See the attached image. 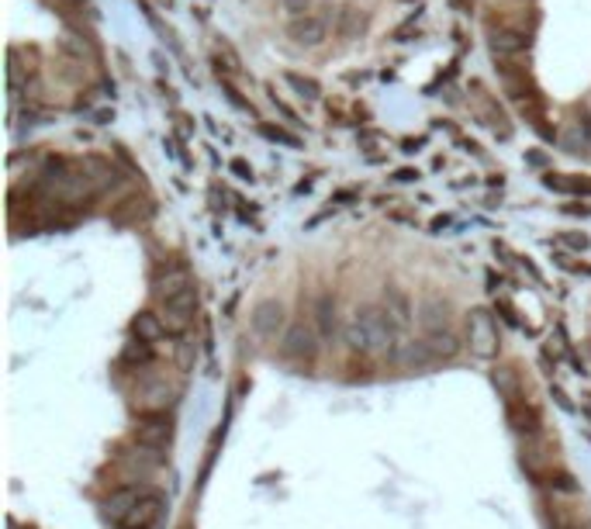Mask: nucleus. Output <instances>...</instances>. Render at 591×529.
Returning <instances> with one entry per match:
<instances>
[{
	"mask_svg": "<svg viewBox=\"0 0 591 529\" xmlns=\"http://www.w3.org/2000/svg\"><path fill=\"white\" fill-rule=\"evenodd\" d=\"M418 146H426V136H418V138H405V153H418Z\"/></svg>",
	"mask_w": 591,
	"mask_h": 529,
	"instance_id": "obj_24",
	"label": "nucleus"
},
{
	"mask_svg": "<svg viewBox=\"0 0 591 529\" xmlns=\"http://www.w3.org/2000/svg\"><path fill=\"white\" fill-rule=\"evenodd\" d=\"M159 515H163V495L145 488V495L135 502V509L128 513L122 529H153L159 523Z\"/></svg>",
	"mask_w": 591,
	"mask_h": 529,
	"instance_id": "obj_10",
	"label": "nucleus"
},
{
	"mask_svg": "<svg viewBox=\"0 0 591 529\" xmlns=\"http://www.w3.org/2000/svg\"><path fill=\"white\" fill-rule=\"evenodd\" d=\"M156 298H159V315L166 322V332L170 336H184L194 325V315H197L194 280L184 270H170L166 277L156 280Z\"/></svg>",
	"mask_w": 591,
	"mask_h": 529,
	"instance_id": "obj_1",
	"label": "nucleus"
},
{
	"mask_svg": "<svg viewBox=\"0 0 591 529\" xmlns=\"http://www.w3.org/2000/svg\"><path fill=\"white\" fill-rule=\"evenodd\" d=\"M232 170H235V173H243L245 180H253V170H249V167H245L243 159H235V163H232Z\"/></svg>",
	"mask_w": 591,
	"mask_h": 529,
	"instance_id": "obj_25",
	"label": "nucleus"
},
{
	"mask_svg": "<svg viewBox=\"0 0 591 529\" xmlns=\"http://www.w3.org/2000/svg\"><path fill=\"white\" fill-rule=\"evenodd\" d=\"M529 46H533V38L529 32H522V28H491L487 35V49H491V59L498 63V66H516L522 63L526 56H529Z\"/></svg>",
	"mask_w": 591,
	"mask_h": 529,
	"instance_id": "obj_3",
	"label": "nucleus"
},
{
	"mask_svg": "<svg viewBox=\"0 0 591 529\" xmlns=\"http://www.w3.org/2000/svg\"><path fill=\"white\" fill-rule=\"evenodd\" d=\"M384 308H387V311H391L401 325L412 319V301H408V298H405L401 290H395V288L387 290V301H384Z\"/></svg>",
	"mask_w": 591,
	"mask_h": 529,
	"instance_id": "obj_17",
	"label": "nucleus"
},
{
	"mask_svg": "<svg viewBox=\"0 0 591 529\" xmlns=\"http://www.w3.org/2000/svg\"><path fill=\"white\" fill-rule=\"evenodd\" d=\"M280 353L287 360H297V363H312L315 353H318V336H315L312 325L297 322L284 332V342H280Z\"/></svg>",
	"mask_w": 591,
	"mask_h": 529,
	"instance_id": "obj_7",
	"label": "nucleus"
},
{
	"mask_svg": "<svg viewBox=\"0 0 591 529\" xmlns=\"http://www.w3.org/2000/svg\"><path fill=\"white\" fill-rule=\"evenodd\" d=\"M470 346H474L477 357H491L498 350V329H495V322L487 319L485 311H477L470 319Z\"/></svg>",
	"mask_w": 591,
	"mask_h": 529,
	"instance_id": "obj_11",
	"label": "nucleus"
},
{
	"mask_svg": "<svg viewBox=\"0 0 591 529\" xmlns=\"http://www.w3.org/2000/svg\"><path fill=\"white\" fill-rule=\"evenodd\" d=\"M11 529H18V526H15V523H11Z\"/></svg>",
	"mask_w": 591,
	"mask_h": 529,
	"instance_id": "obj_26",
	"label": "nucleus"
},
{
	"mask_svg": "<svg viewBox=\"0 0 591 529\" xmlns=\"http://www.w3.org/2000/svg\"><path fill=\"white\" fill-rule=\"evenodd\" d=\"M145 495V488L142 484H125V488H118V492H111V495L101 502V519L105 523H111L115 529L125 526V519H128V513L135 509V502Z\"/></svg>",
	"mask_w": 591,
	"mask_h": 529,
	"instance_id": "obj_6",
	"label": "nucleus"
},
{
	"mask_svg": "<svg viewBox=\"0 0 591 529\" xmlns=\"http://www.w3.org/2000/svg\"><path fill=\"white\" fill-rule=\"evenodd\" d=\"M418 322L426 332H443L446 322H450V308L439 305V301H426V305L418 308Z\"/></svg>",
	"mask_w": 591,
	"mask_h": 529,
	"instance_id": "obj_15",
	"label": "nucleus"
},
{
	"mask_svg": "<svg viewBox=\"0 0 591 529\" xmlns=\"http://www.w3.org/2000/svg\"><path fill=\"white\" fill-rule=\"evenodd\" d=\"M176 402V384H170L166 377H153V381H142L135 388V398L132 405L139 409V415H149V412H170Z\"/></svg>",
	"mask_w": 591,
	"mask_h": 529,
	"instance_id": "obj_5",
	"label": "nucleus"
},
{
	"mask_svg": "<svg viewBox=\"0 0 591 529\" xmlns=\"http://www.w3.org/2000/svg\"><path fill=\"white\" fill-rule=\"evenodd\" d=\"M560 242L571 249H588V236H560Z\"/></svg>",
	"mask_w": 591,
	"mask_h": 529,
	"instance_id": "obj_22",
	"label": "nucleus"
},
{
	"mask_svg": "<svg viewBox=\"0 0 591 529\" xmlns=\"http://www.w3.org/2000/svg\"><path fill=\"white\" fill-rule=\"evenodd\" d=\"M543 184L560 194H591V177H564V173H546Z\"/></svg>",
	"mask_w": 591,
	"mask_h": 529,
	"instance_id": "obj_14",
	"label": "nucleus"
},
{
	"mask_svg": "<svg viewBox=\"0 0 591 529\" xmlns=\"http://www.w3.org/2000/svg\"><path fill=\"white\" fill-rule=\"evenodd\" d=\"M260 132L266 138H274V142H284V146H297V136L284 132V128H274V125H260Z\"/></svg>",
	"mask_w": 591,
	"mask_h": 529,
	"instance_id": "obj_20",
	"label": "nucleus"
},
{
	"mask_svg": "<svg viewBox=\"0 0 591 529\" xmlns=\"http://www.w3.org/2000/svg\"><path fill=\"white\" fill-rule=\"evenodd\" d=\"M574 136H577V142H574L577 149H574V153L591 149V115H588V111H581V115H577V121H574Z\"/></svg>",
	"mask_w": 591,
	"mask_h": 529,
	"instance_id": "obj_19",
	"label": "nucleus"
},
{
	"mask_svg": "<svg viewBox=\"0 0 591 529\" xmlns=\"http://www.w3.org/2000/svg\"><path fill=\"white\" fill-rule=\"evenodd\" d=\"M284 11L291 17H301L312 11V0H284Z\"/></svg>",
	"mask_w": 591,
	"mask_h": 529,
	"instance_id": "obj_21",
	"label": "nucleus"
},
{
	"mask_svg": "<svg viewBox=\"0 0 591 529\" xmlns=\"http://www.w3.org/2000/svg\"><path fill=\"white\" fill-rule=\"evenodd\" d=\"M132 332H135V340H142V342H156L166 336V322H163L159 311H139V315L132 319Z\"/></svg>",
	"mask_w": 591,
	"mask_h": 529,
	"instance_id": "obj_13",
	"label": "nucleus"
},
{
	"mask_svg": "<svg viewBox=\"0 0 591 529\" xmlns=\"http://www.w3.org/2000/svg\"><path fill=\"white\" fill-rule=\"evenodd\" d=\"M315 322H318V332L329 340L336 336V298L332 294H322L318 305H315Z\"/></svg>",
	"mask_w": 591,
	"mask_h": 529,
	"instance_id": "obj_16",
	"label": "nucleus"
},
{
	"mask_svg": "<svg viewBox=\"0 0 591 529\" xmlns=\"http://www.w3.org/2000/svg\"><path fill=\"white\" fill-rule=\"evenodd\" d=\"M395 180H398V184H412V180H418V170H398L395 173Z\"/></svg>",
	"mask_w": 591,
	"mask_h": 529,
	"instance_id": "obj_23",
	"label": "nucleus"
},
{
	"mask_svg": "<svg viewBox=\"0 0 591 529\" xmlns=\"http://www.w3.org/2000/svg\"><path fill=\"white\" fill-rule=\"evenodd\" d=\"M132 440L142 450H153V453H163L166 446L174 443V419L170 412H149V415H139V422L132 429Z\"/></svg>",
	"mask_w": 591,
	"mask_h": 529,
	"instance_id": "obj_4",
	"label": "nucleus"
},
{
	"mask_svg": "<svg viewBox=\"0 0 591 529\" xmlns=\"http://www.w3.org/2000/svg\"><path fill=\"white\" fill-rule=\"evenodd\" d=\"M401 322L387 311V308H364L356 311V319L346 325V342L353 353H377L398 342Z\"/></svg>",
	"mask_w": 591,
	"mask_h": 529,
	"instance_id": "obj_2",
	"label": "nucleus"
},
{
	"mask_svg": "<svg viewBox=\"0 0 591 529\" xmlns=\"http://www.w3.org/2000/svg\"><path fill=\"white\" fill-rule=\"evenodd\" d=\"M284 80L295 86L301 97H308V101H318V94H322V86L308 80V76H301V73H284Z\"/></svg>",
	"mask_w": 591,
	"mask_h": 529,
	"instance_id": "obj_18",
	"label": "nucleus"
},
{
	"mask_svg": "<svg viewBox=\"0 0 591 529\" xmlns=\"http://www.w3.org/2000/svg\"><path fill=\"white\" fill-rule=\"evenodd\" d=\"M287 35L295 38L297 46H322L326 42V35H329V25L322 21L318 15H301V17H291V25H287Z\"/></svg>",
	"mask_w": 591,
	"mask_h": 529,
	"instance_id": "obj_9",
	"label": "nucleus"
},
{
	"mask_svg": "<svg viewBox=\"0 0 591 529\" xmlns=\"http://www.w3.org/2000/svg\"><path fill=\"white\" fill-rule=\"evenodd\" d=\"M249 325L260 340H277L284 332V305L280 301H260L249 315Z\"/></svg>",
	"mask_w": 591,
	"mask_h": 529,
	"instance_id": "obj_8",
	"label": "nucleus"
},
{
	"mask_svg": "<svg viewBox=\"0 0 591 529\" xmlns=\"http://www.w3.org/2000/svg\"><path fill=\"white\" fill-rule=\"evenodd\" d=\"M153 360H156V353H153V342L132 340L122 350L118 367H122V371H149V367H153Z\"/></svg>",
	"mask_w": 591,
	"mask_h": 529,
	"instance_id": "obj_12",
	"label": "nucleus"
}]
</instances>
